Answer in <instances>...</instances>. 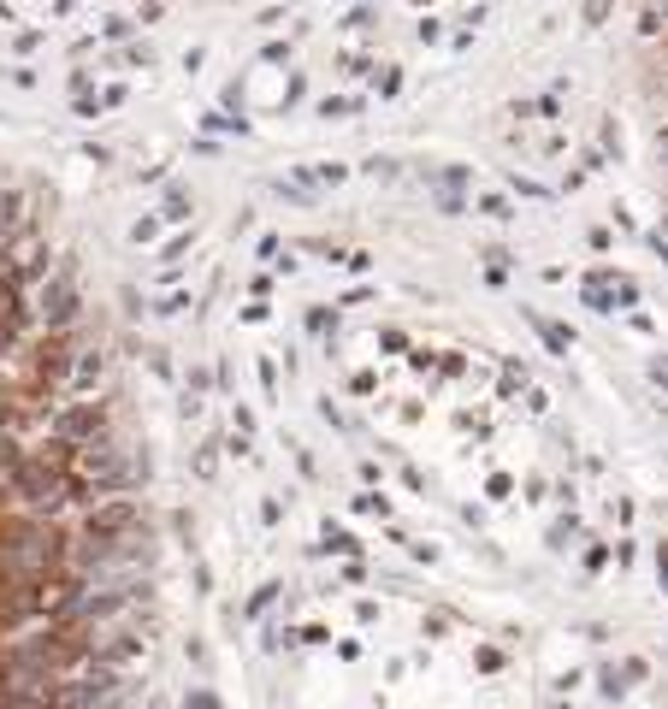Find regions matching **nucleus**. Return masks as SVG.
<instances>
[{
    "label": "nucleus",
    "mask_w": 668,
    "mask_h": 709,
    "mask_svg": "<svg viewBox=\"0 0 668 709\" xmlns=\"http://www.w3.org/2000/svg\"><path fill=\"white\" fill-rule=\"evenodd\" d=\"M36 320L48 325V331H71V325L83 320V296H77V278H71V266H60L54 278H42Z\"/></svg>",
    "instance_id": "obj_1"
},
{
    "label": "nucleus",
    "mask_w": 668,
    "mask_h": 709,
    "mask_svg": "<svg viewBox=\"0 0 668 709\" xmlns=\"http://www.w3.org/2000/svg\"><path fill=\"white\" fill-rule=\"evenodd\" d=\"M54 438H66V444H101L107 438V402H66L60 414H54Z\"/></svg>",
    "instance_id": "obj_2"
},
{
    "label": "nucleus",
    "mask_w": 668,
    "mask_h": 709,
    "mask_svg": "<svg viewBox=\"0 0 668 709\" xmlns=\"http://www.w3.org/2000/svg\"><path fill=\"white\" fill-rule=\"evenodd\" d=\"M603 12H609V0H586V18H592V24H598Z\"/></svg>",
    "instance_id": "obj_3"
},
{
    "label": "nucleus",
    "mask_w": 668,
    "mask_h": 709,
    "mask_svg": "<svg viewBox=\"0 0 668 709\" xmlns=\"http://www.w3.org/2000/svg\"><path fill=\"white\" fill-rule=\"evenodd\" d=\"M657 385H668V361H657Z\"/></svg>",
    "instance_id": "obj_4"
},
{
    "label": "nucleus",
    "mask_w": 668,
    "mask_h": 709,
    "mask_svg": "<svg viewBox=\"0 0 668 709\" xmlns=\"http://www.w3.org/2000/svg\"><path fill=\"white\" fill-rule=\"evenodd\" d=\"M657 568H663V585H668V550H663V556H657Z\"/></svg>",
    "instance_id": "obj_5"
}]
</instances>
